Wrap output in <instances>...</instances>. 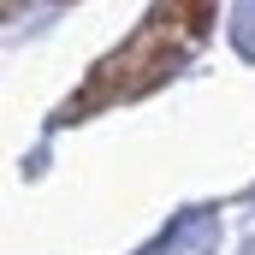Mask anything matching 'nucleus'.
I'll use <instances>...</instances> for the list:
<instances>
[]
</instances>
